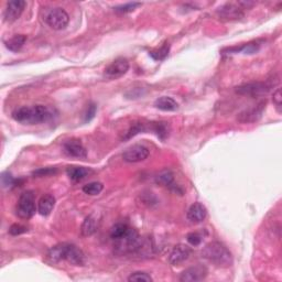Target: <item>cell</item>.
Segmentation results:
<instances>
[{"label": "cell", "instance_id": "21", "mask_svg": "<svg viewBox=\"0 0 282 282\" xmlns=\"http://www.w3.org/2000/svg\"><path fill=\"white\" fill-rule=\"evenodd\" d=\"M27 41V36L23 34H16L10 38L6 42V47L8 50H10L12 52H18L22 49Z\"/></svg>", "mask_w": 282, "mask_h": 282}, {"label": "cell", "instance_id": "30", "mask_svg": "<svg viewBox=\"0 0 282 282\" xmlns=\"http://www.w3.org/2000/svg\"><path fill=\"white\" fill-rule=\"evenodd\" d=\"M27 232H28V227L23 226V225L21 224H14V225H11V227L9 228V234L12 236L21 235Z\"/></svg>", "mask_w": 282, "mask_h": 282}, {"label": "cell", "instance_id": "11", "mask_svg": "<svg viewBox=\"0 0 282 282\" xmlns=\"http://www.w3.org/2000/svg\"><path fill=\"white\" fill-rule=\"evenodd\" d=\"M244 8L239 3H226L219 8L218 15L220 19L225 20H238L244 17Z\"/></svg>", "mask_w": 282, "mask_h": 282}, {"label": "cell", "instance_id": "13", "mask_svg": "<svg viewBox=\"0 0 282 282\" xmlns=\"http://www.w3.org/2000/svg\"><path fill=\"white\" fill-rule=\"evenodd\" d=\"M191 248L184 244H179L177 246H174L172 251L170 253L169 261L172 265H178L180 264L184 263L185 260L189 259L191 256Z\"/></svg>", "mask_w": 282, "mask_h": 282}, {"label": "cell", "instance_id": "34", "mask_svg": "<svg viewBox=\"0 0 282 282\" xmlns=\"http://www.w3.org/2000/svg\"><path fill=\"white\" fill-rule=\"evenodd\" d=\"M96 110L97 107L95 104H91L88 106V108L86 110V113H85V118H84V121L85 122H89L91 121L94 117L96 115Z\"/></svg>", "mask_w": 282, "mask_h": 282}, {"label": "cell", "instance_id": "26", "mask_svg": "<svg viewBox=\"0 0 282 282\" xmlns=\"http://www.w3.org/2000/svg\"><path fill=\"white\" fill-rule=\"evenodd\" d=\"M169 51H170L169 43H165V46H162L160 49H158V50H156V51L150 52L149 54L152 56L154 60L162 61L166 58L167 54H169Z\"/></svg>", "mask_w": 282, "mask_h": 282}, {"label": "cell", "instance_id": "1", "mask_svg": "<svg viewBox=\"0 0 282 282\" xmlns=\"http://www.w3.org/2000/svg\"><path fill=\"white\" fill-rule=\"evenodd\" d=\"M52 117L51 110L43 105H35L32 107L23 106L15 109L12 113V118L23 125H38L49 121Z\"/></svg>", "mask_w": 282, "mask_h": 282}, {"label": "cell", "instance_id": "4", "mask_svg": "<svg viewBox=\"0 0 282 282\" xmlns=\"http://www.w3.org/2000/svg\"><path fill=\"white\" fill-rule=\"evenodd\" d=\"M16 213L22 219H29L35 213V201L33 192L27 191L20 195Z\"/></svg>", "mask_w": 282, "mask_h": 282}, {"label": "cell", "instance_id": "31", "mask_svg": "<svg viewBox=\"0 0 282 282\" xmlns=\"http://www.w3.org/2000/svg\"><path fill=\"white\" fill-rule=\"evenodd\" d=\"M56 170L55 167H42V169H39L33 172L34 177H38V178H42V177H50V175L56 173Z\"/></svg>", "mask_w": 282, "mask_h": 282}, {"label": "cell", "instance_id": "2", "mask_svg": "<svg viewBox=\"0 0 282 282\" xmlns=\"http://www.w3.org/2000/svg\"><path fill=\"white\" fill-rule=\"evenodd\" d=\"M204 258L211 261L217 267H230L232 264V256L226 246L219 242H212L207 244L202 250Z\"/></svg>", "mask_w": 282, "mask_h": 282}, {"label": "cell", "instance_id": "27", "mask_svg": "<svg viewBox=\"0 0 282 282\" xmlns=\"http://www.w3.org/2000/svg\"><path fill=\"white\" fill-rule=\"evenodd\" d=\"M147 129H148V128H147V126L145 124H142V122H137V124L133 125L132 128L128 130V133H127L126 137L124 139H125V140H126V139H130L132 137L136 136V134H138V133L147 132Z\"/></svg>", "mask_w": 282, "mask_h": 282}, {"label": "cell", "instance_id": "24", "mask_svg": "<svg viewBox=\"0 0 282 282\" xmlns=\"http://www.w3.org/2000/svg\"><path fill=\"white\" fill-rule=\"evenodd\" d=\"M150 129L156 133L157 136L160 138L161 140H165L167 134H169V129H167L166 122H152Z\"/></svg>", "mask_w": 282, "mask_h": 282}, {"label": "cell", "instance_id": "12", "mask_svg": "<svg viewBox=\"0 0 282 282\" xmlns=\"http://www.w3.org/2000/svg\"><path fill=\"white\" fill-rule=\"evenodd\" d=\"M63 149L65 153L71 157L80 159H85L87 157V151L79 139H69V140H66L63 145Z\"/></svg>", "mask_w": 282, "mask_h": 282}, {"label": "cell", "instance_id": "14", "mask_svg": "<svg viewBox=\"0 0 282 282\" xmlns=\"http://www.w3.org/2000/svg\"><path fill=\"white\" fill-rule=\"evenodd\" d=\"M64 260L74 265H83L85 264V255L79 247L73 244H67L66 252H65Z\"/></svg>", "mask_w": 282, "mask_h": 282}, {"label": "cell", "instance_id": "28", "mask_svg": "<svg viewBox=\"0 0 282 282\" xmlns=\"http://www.w3.org/2000/svg\"><path fill=\"white\" fill-rule=\"evenodd\" d=\"M140 6H141L140 2H129L126 3V5L118 6L116 8H114V9H115V11L118 12V14H128V12H133L134 9H137V8Z\"/></svg>", "mask_w": 282, "mask_h": 282}, {"label": "cell", "instance_id": "17", "mask_svg": "<svg viewBox=\"0 0 282 282\" xmlns=\"http://www.w3.org/2000/svg\"><path fill=\"white\" fill-rule=\"evenodd\" d=\"M55 205V199L54 196L51 194H46L43 195L42 198L40 199V201L38 203V212L40 215L42 216H48L51 214V212L53 211Z\"/></svg>", "mask_w": 282, "mask_h": 282}, {"label": "cell", "instance_id": "3", "mask_svg": "<svg viewBox=\"0 0 282 282\" xmlns=\"http://www.w3.org/2000/svg\"><path fill=\"white\" fill-rule=\"evenodd\" d=\"M279 84V77H275V79L265 82H252V83H246L243 85H239L235 88V91L239 95L244 96H260L267 94L272 87Z\"/></svg>", "mask_w": 282, "mask_h": 282}, {"label": "cell", "instance_id": "32", "mask_svg": "<svg viewBox=\"0 0 282 282\" xmlns=\"http://www.w3.org/2000/svg\"><path fill=\"white\" fill-rule=\"evenodd\" d=\"M186 239L192 246H199V245L202 243L203 237L202 235H199V232H190V234L186 236Z\"/></svg>", "mask_w": 282, "mask_h": 282}, {"label": "cell", "instance_id": "19", "mask_svg": "<svg viewBox=\"0 0 282 282\" xmlns=\"http://www.w3.org/2000/svg\"><path fill=\"white\" fill-rule=\"evenodd\" d=\"M154 107L163 110V112H175L179 108V105L173 98L162 96L159 97L158 100L154 101Z\"/></svg>", "mask_w": 282, "mask_h": 282}, {"label": "cell", "instance_id": "7", "mask_svg": "<svg viewBox=\"0 0 282 282\" xmlns=\"http://www.w3.org/2000/svg\"><path fill=\"white\" fill-rule=\"evenodd\" d=\"M149 149L142 145H133L125 150L122 153V159L126 162L136 163L146 160L149 157Z\"/></svg>", "mask_w": 282, "mask_h": 282}, {"label": "cell", "instance_id": "20", "mask_svg": "<svg viewBox=\"0 0 282 282\" xmlns=\"http://www.w3.org/2000/svg\"><path fill=\"white\" fill-rule=\"evenodd\" d=\"M91 172L92 171L85 166H68L66 169V173L68 175V178L74 182L82 181V180L86 178Z\"/></svg>", "mask_w": 282, "mask_h": 282}, {"label": "cell", "instance_id": "8", "mask_svg": "<svg viewBox=\"0 0 282 282\" xmlns=\"http://www.w3.org/2000/svg\"><path fill=\"white\" fill-rule=\"evenodd\" d=\"M129 69V62L125 58H118L115 61H113L107 67L105 68L104 75L107 79H118L122 75H125Z\"/></svg>", "mask_w": 282, "mask_h": 282}, {"label": "cell", "instance_id": "6", "mask_svg": "<svg viewBox=\"0 0 282 282\" xmlns=\"http://www.w3.org/2000/svg\"><path fill=\"white\" fill-rule=\"evenodd\" d=\"M265 105H267V100H261L255 106L250 108H247L243 110L242 113L238 114L237 116V120L240 124H251V122H257L264 115V112L265 109Z\"/></svg>", "mask_w": 282, "mask_h": 282}, {"label": "cell", "instance_id": "35", "mask_svg": "<svg viewBox=\"0 0 282 282\" xmlns=\"http://www.w3.org/2000/svg\"><path fill=\"white\" fill-rule=\"evenodd\" d=\"M273 104L276 105L277 110L281 113V105H282V95H281V88H277V91L273 93Z\"/></svg>", "mask_w": 282, "mask_h": 282}, {"label": "cell", "instance_id": "29", "mask_svg": "<svg viewBox=\"0 0 282 282\" xmlns=\"http://www.w3.org/2000/svg\"><path fill=\"white\" fill-rule=\"evenodd\" d=\"M128 281H136V282H150L152 281V278H151L150 275L146 272H141V271H138V272H133L132 275L129 276L128 278Z\"/></svg>", "mask_w": 282, "mask_h": 282}, {"label": "cell", "instance_id": "22", "mask_svg": "<svg viewBox=\"0 0 282 282\" xmlns=\"http://www.w3.org/2000/svg\"><path fill=\"white\" fill-rule=\"evenodd\" d=\"M130 227L125 223H117L110 230V237L115 240H120L128 235Z\"/></svg>", "mask_w": 282, "mask_h": 282}, {"label": "cell", "instance_id": "23", "mask_svg": "<svg viewBox=\"0 0 282 282\" xmlns=\"http://www.w3.org/2000/svg\"><path fill=\"white\" fill-rule=\"evenodd\" d=\"M156 182L163 186H170L173 183V173L170 170H163L156 177Z\"/></svg>", "mask_w": 282, "mask_h": 282}, {"label": "cell", "instance_id": "33", "mask_svg": "<svg viewBox=\"0 0 282 282\" xmlns=\"http://www.w3.org/2000/svg\"><path fill=\"white\" fill-rule=\"evenodd\" d=\"M1 183L3 187H10L12 185H15L16 180L9 172H3L1 175Z\"/></svg>", "mask_w": 282, "mask_h": 282}, {"label": "cell", "instance_id": "5", "mask_svg": "<svg viewBox=\"0 0 282 282\" xmlns=\"http://www.w3.org/2000/svg\"><path fill=\"white\" fill-rule=\"evenodd\" d=\"M44 20L53 30H63L67 27L69 17L63 8H53L46 15Z\"/></svg>", "mask_w": 282, "mask_h": 282}, {"label": "cell", "instance_id": "15", "mask_svg": "<svg viewBox=\"0 0 282 282\" xmlns=\"http://www.w3.org/2000/svg\"><path fill=\"white\" fill-rule=\"evenodd\" d=\"M206 215H207L206 207L201 203H194L193 205L189 208V211H187V219H189L191 223L194 224L202 223L203 220L206 218Z\"/></svg>", "mask_w": 282, "mask_h": 282}, {"label": "cell", "instance_id": "18", "mask_svg": "<svg viewBox=\"0 0 282 282\" xmlns=\"http://www.w3.org/2000/svg\"><path fill=\"white\" fill-rule=\"evenodd\" d=\"M67 248V243L63 244H58L55 245L54 247H52L50 250L48 251L47 258L50 263H59L61 260H64L65 252H66Z\"/></svg>", "mask_w": 282, "mask_h": 282}, {"label": "cell", "instance_id": "25", "mask_svg": "<svg viewBox=\"0 0 282 282\" xmlns=\"http://www.w3.org/2000/svg\"><path fill=\"white\" fill-rule=\"evenodd\" d=\"M104 189V185L101 184L100 182H92V183H88V184L84 185L83 187V192L85 194H88V195H98L100 193L101 191Z\"/></svg>", "mask_w": 282, "mask_h": 282}, {"label": "cell", "instance_id": "16", "mask_svg": "<svg viewBox=\"0 0 282 282\" xmlns=\"http://www.w3.org/2000/svg\"><path fill=\"white\" fill-rule=\"evenodd\" d=\"M98 227H100V219H98L95 214L88 215L86 218L84 219L83 224L81 227V235L83 237H88L95 234Z\"/></svg>", "mask_w": 282, "mask_h": 282}, {"label": "cell", "instance_id": "10", "mask_svg": "<svg viewBox=\"0 0 282 282\" xmlns=\"http://www.w3.org/2000/svg\"><path fill=\"white\" fill-rule=\"evenodd\" d=\"M207 276V269L202 265H196L181 273L180 281L182 282H198L202 281Z\"/></svg>", "mask_w": 282, "mask_h": 282}, {"label": "cell", "instance_id": "9", "mask_svg": "<svg viewBox=\"0 0 282 282\" xmlns=\"http://www.w3.org/2000/svg\"><path fill=\"white\" fill-rule=\"evenodd\" d=\"M27 6V2L23 0H12L7 3V7L3 14L6 22H14L20 18V16Z\"/></svg>", "mask_w": 282, "mask_h": 282}]
</instances>
